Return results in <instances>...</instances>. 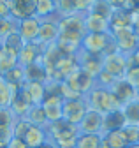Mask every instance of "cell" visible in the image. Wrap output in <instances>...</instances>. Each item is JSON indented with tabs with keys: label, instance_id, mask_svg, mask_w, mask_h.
<instances>
[{
	"label": "cell",
	"instance_id": "obj_16",
	"mask_svg": "<svg viewBox=\"0 0 139 148\" xmlns=\"http://www.w3.org/2000/svg\"><path fill=\"white\" fill-rule=\"evenodd\" d=\"M44 49H46V48H42V46L37 44V42H27V44L21 48V51L18 53V65L27 67V65H30V64H33V62H37V60L42 57Z\"/></svg>",
	"mask_w": 139,
	"mask_h": 148
},
{
	"label": "cell",
	"instance_id": "obj_6",
	"mask_svg": "<svg viewBox=\"0 0 139 148\" xmlns=\"http://www.w3.org/2000/svg\"><path fill=\"white\" fill-rule=\"evenodd\" d=\"M88 111V104H86L84 97L81 99H69V101H63V106H62V118L72 125H79V122L83 120V116L86 115Z\"/></svg>",
	"mask_w": 139,
	"mask_h": 148
},
{
	"label": "cell",
	"instance_id": "obj_27",
	"mask_svg": "<svg viewBox=\"0 0 139 148\" xmlns=\"http://www.w3.org/2000/svg\"><path fill=\"white\" fill-rule=\"evenodd\" d=\"M100 148H127V143L123 141V138H121L120 131H113V132L102 134Z\"/></svg>",
	"mask_w": 139,
	"mask_h": 148
},
{
	"label": "cell",
	"instance_id": "obj_24",
	"mask_svg": "<svg viewBox=\"0 0 139 148\" xmlns=\"http://www.w3.org/2000/svg\"><path fill=\"white\" fill-rule=\"evenodd\" d=\"M120 109H121V113L125 116L127 125H139V101L137 99L123 104Z\"/></svg>",
	"mask_w": 139,
	"mask_h": 148
},
{
	"label": "cell",
	"instance_id": "obj_23",
	"mask_svg": "<svg viewBox=\"0 0 139 148\" xmlns=\"http://www.w3.org/2000/svg\"><path fill=\"white\" fill-rule=\"evenodd\" d=\"M25 120H28L30 125L42 127V129H46V125L49 123L48 118H46V113H44L42 106H30V109H28V113H27Z\"/></svg>",
	"mask_w": 139,
	"mask_h": 148
},
{
	"label": "cell",
	"instance_id": "obj_39",
	"mask_svg": "<svg viewBox=\"0 0 139 148\" xmlns=\"http://www.w3.org/2000/svg\"><path fill=\"white\" fill-rule=\"evenodd\" d=\"M92 5H93V0H76V14L86 16L92 11Z\"/></svg>",
	"mask_w": 139,
	"mask_h": 148
},
{
	"label": "cell",
	"instance_id": "obj_34",
	"mask_svg": "<svg viewBox=\"0 0 139 148\" xmlns=\"http://www.w3.org/2000/svg\"><path fill=\"white\" fill-rule=\"evenodd\" d=\"M2 44H5V46H9V48H12L14 51H21V48L25 46V42H23V39L20 37V34H18V30H12L5 39L2 41Z\"/></svg>",
	"mask_w": 139,
	"mask_h": 148
},
{
	"label": "cell",
	"instance_id": "obj_28",
	"mask_svg": "<svg viewBox=\"0 0 139 148\" xmlns=\"http://www.w3.org/2000/svg\"><path fill=\"white\" fill-rule=\"evenodd\" d=\"M9 108H11V111L14 113L16 118H25V116H27L28 109H30V104H28V102L25 101V97L21 95V90H20V94L16 95V97H12Z\"/></svg>",
	"mask_w": 139,
	"mask_h": 148
},
{
	"label": "cell",
	"instance_id": "obj_17",
	"mask_svg": "<svg viewBox=\"0 0 139 148\" xmlns=\"http://www.w3.org/2000/svg\"><path fill=\"white\" fill-rule=\"evenodd\" d=\"M125 116L121 113V109L111 111V113H106L102 116V134L106 132H113V131H120L121 127H125Z\"/></svg>",
	"mask_w": 139,
	"mask_h": 148
},
{
	"label": "cell",
	"instance_id": "obj_45",
	"mask_svg": "<svg viewBox=\"0 0 139 148\" xmlns=\"http://www.w3.org/2000/svg\"><path fill=\"white\" fill-rule=\"evenodd\" d=\"M130 12L139 14V0H130Z\"/></svg>",
	"mask_w": 139,
	"mask_h": 148
},
{
	"label": "cell",
	"instance_id": "obj_37",
	"mask_svg": "<svg viewBox=\"0 0 139 148\" xmlns=\"http://www.w3.org/2000/svg\"><path fill=\"white\" fill-rule=\"evenodd\" d=\"M16 120L11 108H0V127H12Z\"/></svg>",
	"mask_w": 139,
	"mask_h": 148
},
{
	"label": "cell",
	"instance_id": "obj_36",
	"mask_svg": "<svg viewBox=\"0 0 139 148\" xmlns=\"http://www.w3.org/2000/svg\"><path fill=\"white\" fill-rule=\"evenodd\" d=\"M28 129H30V122L25 120V118H18V120L14 122V125H12V136L23 139V136L27 134Z\"/></svg>",
	"mask_w": 139,
	"mask_h": 148
},
{
	"label": "cell",
	"instance_id": "obj_20",
	"mask_svg": "<svg viewBox=\"0 0 139 148\" xmlns=\"http://www.w3.org/2000/svg\"><path fill=\"white\" fill-rule=\"evenodd\" d=\"M132 23V12L123 9H113V14L109 18V32L121 30V28H130Z\"/></svg>",
	"mask_w": 139,
	"mask_h": 148
},
{
	"label": "cell",
	"instance_id": "obj_19",
	"mask_svg": "<svg viewBox=\"0 0 139 148\" xmlns=\"http://www.w3.org/2000/svg\"><path fill=\"white\" fill-rule=\"evenodd\" d=\"M16 65H18V51L2 44L0 48V76H4L7 71L14 69Z\"/></svg>",
	"mask_w": 139,
	"mask_h": 148
},
{
	"label": "cell",
	"instance_id": "obj_14",
	"mask_svg": "<svg viewBox=\"0 0 139 148\" xmlns=\"http://www.w3.org/2000/svg\"><path fill=\"white\" fill-rule=\"evenodd\" d=\"M11 18L23 20V18L35 16V0H7Z\"/></svg>",
	"mask_w": 139,
	"mask_h": 148
},
{
	"label": "cell",
	"instance_id": "obj_22",
	"mask_svg": "<svg viewBox=\"0 0 139 148\" xmlns=\"http://www.w3.org/2000/svg\"><path fill=\"white\" fill-rule=\"evenodd\" d=\"M23 141L27 143L28 148H37V146L44 145V143L48 141L46 129H42V127H35V125H30V129L27 131V134L23 136Z\"/></svg>",
	"mask_w": 139,
	"mask_h": 148
},
{
	"label": "cell",
	"instance_id": "obj_9",
	"mask_svg": "<svg viewBox=\"0 0 139 148\" xmlns=\"http://www.w3.org/2000/svg\"><path fill=\"white\" fill-rule=\"evenodd\" d=\"M39 28H41V20H39V18H35V16L18 20V25H16V30H18V34H20V37L23 39L25 44L37 41Z\"/></svg>",
	"mask_w": 139,
	"mask_h": 148
},
{
	"label": "cell",
	"instance_id": "obj_47",
	"mask_svg": "<svg viewBox=\"0 0 139 148\" xmlns=\"http://www.w3.org/2000/svg\"><path fill=\"white\" fill-rule=\"evenodd\" d=\"M37 148H57V146H55V145H51L49 141H46L44 145H41V146H37Z\"/></svg>",
	"mask_w": 139,
	"mask_h": 148
},
{
	"label": "cell",
	"instance_id": "obj_44",
	"mask_svg": "<svg viewBox=\"0 0 139 148\" xmlns=\"http://www.w3.org/2000/svg\"><path fill=\"white\" fill-rule=\"evenodd\" d=\"M132 32L136 34V37L139 39V14H132V23H130Z\"/></svg>",
	"mask_w": 139,
	"mask_h": 148
},
{
	"label": "cell",
	"instance_id": "obj_12",
	"mask_svg": "<svg viewBox=\"0 0 139 148\" xmlns=\"http://www.w3.org/2000/svg\"><path fill=\"white\" fill-rule=\"evenodd\" d=\"M102 116L104 115L97 113V111L88 109L78 125L79 134H99V136H102Z\"/></svg>",
	"mask_w": 139,
	"mask_h": 148
},
{
	"label": "cell",
	"instance_id": "obj_49",
	"mask_svg": "<svg viewBox=\"0 0 139 148\" xmlns=\"http://www.w3.org/2000/svg\"><path fill=\"white\" fill-rule=\"evenodd\" d=\"M0 148H7V145H4V143H0Z\"/></svg>",
	"mask_w": 139,
	"mask_h": 148
},
{
	"label": "cell",
	"instance_id": "obj_38",
	"mask_svg": "<svg viewBox=\"0 0 139 148\" xmlns=\"http://www.w3.org/2000/svg\"><path fill=\"white\" fill-rule=\"evenodd\" d=\"M125 79H127L134 88H139V65L129 64V69H127V72H125Z\"/></svg>",
	"mask_w": 139,
	"mask_h": 148
},
{
	"label": "cell",
	"instance_id": "obj_10",
	"mask_svg": "<svg viewBox=\"0 0 139 148\" xmlns=\"http://www.w3.org/2000/svg\"><path fill=\"white\" fill-rule=\"evenodd\" d=\"M21 95L30 106H41L46 99V83L25 81V85L21 86Z\"/></svg>",
	"mask_w": 139,
	"mask_h": 148
},
{
	"label": "cell",
	"instance_id": "obj_40",
	"mask_svg": "<svg viewBox=\"0 0 139 148\" xmlns=\"http://www.w3.org/2000/svg\"><path fill=\"white\" fill-rule=\"evenodd\" d=\"M109 5L113 9H123V11H130V0H108Z\"/></svg>",
	"mask_w": 139,
	"mask_h": 148
},
{
	"label": "cell",
	"instance_id": "obj_5",
	"mask_svg": "<svg viewBox=\"0 0 139 148\" xmlns=\"http://www.w3.org/2000/svg\"><path fill=\"white\" fill-rule=\"evenodd\" d=\"M129 69V57L121 53H111V55H106L102 58V71L108 72L109 76H113L114 79H121L125 78V72Z\"/></svg>",
	"mask_w": 139,
	"mask_h": 148
},
{
	"label": "cell",
	"instance_id": "obj_26",
	"mask_svg": "<svg viewBox=\"0 0 139 148\" xmlns=\"http://www.w3.org/2000/svg\"><path fill=\"white\" fill-rule=\"evenodd\" d=\"M2 78L5 79V83H7V85L16 86V88H21V86L25 85V81H27V79H25V71H23V67H21V65H16L14 69L7 71Z\"/></svg>",
	"mask_w": 139,
	"mask_h": 148
},
{
	"label": "cell",
	"instance_id": "obj_3",
	"mask_svg": "<svg viewBox=\"0 0 139 148\" xmlns=\"http://www.w3.org/2000/svg\"><path fill=\"white\" fill-rule=\"evenodd\" d=\"M81 49L104 58L106 55L116 53V44L111 37V32H108V34H86L81 41Z\"/></svg>",
	"mask_w": 139,
	"mask_h": 148
},
{
	"label": "cell",
	"instance_id": "obj_43",
	"mask_svg": "<svg viewBox=\"0 0 139 148\" xmlns=\"http://www.w3.org/2000/svg\"><path fill=\"white\" fill-rule=\"evenodd\" d=\"M7 16H11L9 4H7V0H0V18H7Z\"/></svg>",
	"mask_w": 139,
	"mask_h": 148
},
{
	"label": "cell",
	"instance_id": "obj_42",
	"mask_svg": "<svg viewBox=\"0 0 139 148\" xmlns=\"http://www.w3.org/2000/svg\"><path fill=\"white\" fill-rule=\"evenodd\" d=\"M7 148H28L27 146V143L21 139V138H11V141L7 143Z\"/></svg>",
	"mask_w": 139,
	"mask_h": 148
},
{
	"label": "cell",
	"instance_id": "obj_13",
	"mask_svg": "<svg viewBox=\"0 0 139 148\" xmlns=\"http://www.w3.org/2000/svg\"><path fill=\"white\" fill-rule=\"evenodd\" d=\"M42 109H44V113H46V118L48 122H58L62 120V106H63V99L62 95L58 94H48L44 102L41 104Z\"/></svg>",
	"mask_w": 139,
	"mask_h": 148
},
{
	"label": "cell",
	"instance_id": "obj_50",
	"mask_svg": "<svg viewBox=\"0 0 139 148\" xmlns=\"http://www.w3.org/2000/svg\"><path fill=\"white\" fill-rule=\"evenodd\" d=\"M127 148H139V145H134V146H127Z\"/></svg>",
	"mask_w": 139,
	"mask_h": 148
},
{
	"label": "cell",
	"instance_id": "obj_48",
	"mask_svg": "<svg viewBox=\"0 0 139 148\" xmlns=\"http://www.w3.org/2000/svg\"><path fill=\"white\" fill-rule=\"evenodd\" d=\"M136 99L139 101V88H136Z\"/></svg>",
	"mask_w": 139,
	"mask_h": 148
},
{
	"label": "cell",
	"instance_id": "obj_51",
	"mask_svg": "<svg viewBox=\"0 0 139 148\" xmlns=\"http://www.w3.org/2000/svg\"><path fill=\"white\" fill-rule=\"evenodd\" d=\"M0 48H2V42H0Z\"/></svg>",
	"mask_w": 139,
	"mask_h": 148
},
{
	"label": "cell",
	"instance_id": "obj_4",
	"mask_svg": "<svg viewBox=\"0 0 139 148\" xmlns=\"http://www.w3.org/2000/svg\"><path fill=\"white\" fill-rule=\"evenodd\" d=\"M111 37L116 44V51L130 57L139 49V39L136 37V34L132 32V28H121V30H113Z\"/></svg>",
	"mask_w": 139,
	"mask_h": 148
},
{
	"label": "cell",
	"instance_id": "obj_35",
	"mask_svg": "<svg viewBox=\"0 0 139 148\" xmlns=\"http://www.w3.org/2000/svg\"><path fill=\"white\" fill-rule=\"evenodd\" d=\"M12 101L11 95V86L5 83V79L0 76V108H9Z\"/></svg>",
	"mask_w": 139,
	"mask_h": 148
},
{
	"label": "cell",
	"instance_id": "obj_46",
	"mask_svg": "<svg viewBox=\"0 0 139 148\" xmlns=\"http://www.w3.org/2000/svg\"><path fill=\"white\" fill-rule=\"evenodd\" d=\"M129 64H136V65H139V49H137L134 55H130V57H129Z\"/></svg>",
	"mask_w": 139,
	"mask_h": 148
},
{
	"label": "cell",
	"instance_id": "obj_21",
	"mask_svg": "<svg viewBox=\"0 0 139 148\" xmlns=\"http://www.w3.org/2000/svg\"><path fill=\"white\" fill-rule=\"evenodd\" d=\"M23 71H25V79L27 81H39V83L48 81V71L42 64V58H39L37 62L23 67Z\"/></svg>",
	"mask_w": 139,
	"mask_h": 148
},
{
	"label": "cell",
	"instance_id": "obj_11",
	"mask_svg": "<svg viewBox=\"0 0 139 148\" xmlns=\"http://www.w3.org/2000/svg\"><path fill=\"white\" fill-rule=\"evenodd\" d=\"M76 60H78V65L79 69H83L84 72L92 74L93 78H97L99 74L102 72V57H97V55H92V53H86L79 48V51L76 53Z\"/></svg>",
	"mask_w": 139,
	"mask_h": 148
},
{
	"label": "cell",
	"instance_id": "obj_29",
	"mask_svg": "<svg viewBox=\"0 0 139 148\" xmlns=\"http://www.w3.org/2000/svg\"><path fill=\"white\" fill-rule=\"evenodd\" d=\"M55 14L58 18L76 14V0H55Z\"/></svg>",
	"mask_w": 139,
	"mask_h": 148
},
{
	"label": "cell",
	"instance_id": "obj_15",
	"mask_svg": "<svg viewBox=\"0 0 139 148\" xmlns=\"http://www.w3.org/2000/svg\"><path fill=\"white\" fill-rule=\"evenodd\" d=\"M109 90L113 92V95L118 99V102H120L121 106L136 99V88H134V86L125 79V78L116 79V81L109 86Z\"/></svg>",
	"mask_w": 139,
	"mask_h": 148
},
{
	"label": "cell",
	"instance_id": "obj_41",
	"mask_svg": "<svg viewBox=\"0 0 139 148\" xmlns=\"http://www.w3.org/2000/svg\"><path fill=\"white\" fill-rule=\"evenodd\" d=\"M12 138V127H0V143L7 145Z\"/></svg>",
	"mask_w": 139,
	"mask_h": 148
},
{
	"label": "cell",
	"instance_id": "obj_30",
	"mask_svg": "<svg viewBox=\"0 0 139 148\" xmlns=\"http://www.w3.org/2000/svg\"><path fill=\"white\" fill-rule=\"evenodd\" d=\"M120 134L127 143V146L139 145V125H125L120 129Z\"/></svg>",
	"mask_w": 139,
	"mask_h": 148
},
{
	"label": "cell",
	"instance_id": "obj_2",
	"mask_svg": "<svg viewBox=\"0 0 139 148\" xmlns=\"http://www.w3.org/2000/svg\"><path fill=\"white\" fill-rule=\"evenodd\" d=\"M46 136L48 141L55 146H63V145H76L79 138L78 127L65 122L63 118L58 122H51L46 125Z\"/></svg>",
	"mask_w": 139,
	"mask_h": 148
},
{
	"label": "cell",
	"instance_id": "obj_25",
	"mask_svg": "<svg viewBox=\"0 0 139 148\" xmlns=\"http://www.w3.org/2000/svg\"><path fill=\"white\" fill-rule=\"evenodd\" d=\"M55 14V0H35V18L41 21L53 18Z\"/></svg>",
	"mask_w": 139,
	"mask_h": 148
},
{
	"label": "cell",
	"instance_id": "obj_33",
	"mask_svg": "<svg viewBox=\"0 0 139 148\" xmlns=\"http://www.w3.org/2000/svg\"><path fill=\"white\" fill-rule=\"evenodd\" d=\"M16 25H18V20H14V18H11V16L0 18V42L5 39L12 30H16Z\"/></svg>",
	"mask_w": 139,
	"mask_h": 148
},
{
	"label": "cell",
	"instance_id": "obj_7",
	"mask_svg": "<svg viewBox=\"0 0 139 148\" xmlns=\"http://www.w3.org/2000/svg\"><path fill=\"white\" fill-rule=\"evenodd\" d=\"M65 83H67V86L71 88L72 92H76L78 95H81V97H84L88 92L95 86V78L92 76V74H88V72H84L83 69H76L71 76H69L67 79H65Z\"/></svg>",
	"mask_w": 139,
	"mask_h": 148
},
{
	"label": "cell",
	"instance_id": "obj_8",
	"mask_svg": "<svg viewBox=\"0 0 139 148\" xmlns=\"http://www.w3.org/2000/svg\"><path fill=\"white\" fill-rule=\"evenodd\" d=\"M58 21L60 18L53 16V18H48V20L41 21V28H39V35H37V44H41L42 48H48L51 44H55L58 41Z\"/></svg>",
	"mask_w": 139,
	"mask_h": 148
},
{
	"label": "cell",
	"instance_id": "obj_32",
	"mask_svg": "<svg viewBox=\"0 0 139 148\" xmlns=\"http://www.w3.org/2000/svg\"><path fill=\"white\" fill-rule=\"evenodd\" d=\"M92 14H97L100 18H104V20L109 21V18L113 14V7L109 5L108 0H93V5H92Z\"/></svg>",
	"mask_w": 139,
	"mask_h": 148
},
{
	"label": "cell",
	"instance_id": "obj_18",
	"mask_svg": "<svg viewBox=\"0 0 139 148\" xmlns=\"http://www.w3.org/2000/svg\"><path fill=\"white\" fill-rule=\"evenodd\" d=\"M83 18H84L86 34H108L109 32V21L104 20V18H100L97 14H92V12H88Z\"/></svg>",
	"mask_w": 139,
	"mask_h": 148
},
{
	"label": "cell",
	"instance_id": "obj_31",
	"mask_svg": "<svg viewBox=\"0 0 139 148\" xmlns=\"http://www.w3.org/2000/svg\"><path fill=\"white\" fill-rule=\"evenodd\" d=\"M102 136L99 134H79L76 141V148H100Z\"/></svg>",
	"mask_w": 139,
	"mask_h": 148
},
{
	"label": "cell",
	"instance_id": "obj_1",
	"mask_svg": "<svg viewBox=\"0 0 139 148\" xmlns=\"http://www.w3.org/2000/svg\"><path fill=\"white\" fill-rule=\"evenodd\" d=\"M84 101L88 104V109H93L100 115L111 113V111H116L121 108V104L118 102V99L113 95V92L109 88H104L95 85L88 94L84 95Z\"/></svg>",
	"mask_w": 139,
	"mask_h": 148
}]
</instances>
